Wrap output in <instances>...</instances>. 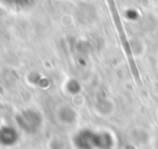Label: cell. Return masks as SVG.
<instances>
[{
	"mask_svg": "<svg viewBox=\"0 0 158 149\" xmlns=\"http://www.w3.org/2000/svg\"><path fill=\"white\" fill-rule=\"evenodd\" d=\"M129 43H131V49L135 54H137V49H142V50L146 51V44L140 37H132Z\"/></svg>",
	"mask_w": 158,
	"mask_h": 149,
	"instance_id": "obj_1",
	"label": "cell"
}]
</instances>
